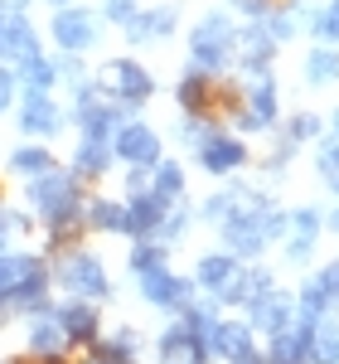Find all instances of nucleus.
<instances>
[{
	"mask_svg": "<svg viewBox=\"0 0 339 364\" xmlns=\"http://www.w3.org/2000/svg\"><path fill=\"white\" fill-rule=\"evenodd\" d=\"M209 228H218V243L233 257L252 262L267 248H277L286 238V209L267 195L262 185H243V180H228L213 195L194 209Z\"/></svg>",
	"mask_w": 339,
	"mask_h": 364,
	"instance_id": "f257e3e1",
	"label": "nucleus"
},
{
	"mask_svg": "<svg viewBox=\"0 0 339 364\" xmlns=\"http://www.w3.org/2000/svg\"><path fill=\"white\" fill-rule=\"evenodd\" d=\"M20 195H25V209L39 224V233H58V228H83V209L92 190L68 166H54L34 180H20Z\"/></svg>",
	"mask_w": 339,
	"mask_h": 364,
	"instance_id": "f03ea898",
	"label": "nucleus"
},
{
	"mask_svg": "<svg viewBox=\"0 0 339 364\" xmlns=\"http://www.w3.org/2000/svg\"><path fill=\"white\" fill-rule=\"evenodd\" d=\"M49 267H54V291H63V296L97 301V306L116 301L112 272H107V262L87 248V243H78V248H63L58 257H49Z\"/></svg>",
	"mask_w": 339,
	"mask_h": 364,
	"instance_id": "7ed1b4c3",
	"label": "nucleus"
},
{
	"mask_svg": "<svg viewBox=\"0 0 339 364\" xmlns=\"http://www.w3.org/2000/svg\"><path fill=\"white\" fill-rule=\"evenodd\" d=\"M238 63V25L228 10H209L199 15L189 29V68H204L213 78H223L228 68Z\"/></svg>",
	"mask_w": 339,
	"mask_h": 364,
	"instance_id": "20e7f679",
	"label": "nucleus"
},
{
	"mask_svg": "<svg viewBox=\"0 0 339 364\" xmlns=\"http://www.w3.org/2000/svg\"><path fill=\"white\" fill-rule=\"evenodd\" d=\"M97 87H102V97H112V102H121V107L141 112L145 102L155 97V73L145 68L141 58L116 54V58H107V63L97 68Z\"/></svg>",
	"mask_w": 339,
	"mask_h": 364,
	"instance_id": "39448f33",
	"label": "nucleus"
},
{
	"mask_svg": "<svg viewBox=\"0 0 339 364\" xmlns=\"http://www.w3.org/2000/svg\"><path fill=\"white\" fill-rule=\"evenodd\" d=\"M189 156H194V166L204 170V175H213V180H233L238 170L252 166V146L238 136V132H228V122H218Z\"/></svg>",
	"mask_w": 339,
	"mask_h": 364,
	"instance_id": "423d86ee",
	"label": "nucleus"
},
{
	"mask_svg": "<svg viewBox=\"0 0 339 364\" xmlns=\"http://www.w3.org/2000/svg\"><path fill=\"white\" fill-rule=\"evenodd\" d=\"M49 39H54L58 54H92L102 44V15L87 10V5H54V20H49Z\"/></svg>",
	"mask_w": 339,
	"mask_h": 364,
	"instance_id": "0eeeda50",
	"label": "nucleus"
},
{
	"mask_svg": "<svg viewBox=\"0 0 339 364\" xmlns=\"http://www.w3.org/2000/svg\"><path fill=\"white\" fill-rule=\"evenodd\" d=\"M228 122H233L228 132H238V136H262V132H272V127L282 122L277 78H252V83H243V102H238V112L228 117Z\"/></svg>",
	"mask_w": 339,
	"mask_h": 364,
	"instance_id": "6e6552de",
	"label": "nucleus"
},
{
	"mask_svg": "<svg viewBox=\"0 0 339 364\" xmlns=\"http://www.w3.org/2000/svg\"><path fill=\"white\" fill-rule=\"evenodd\" d=\"M15 127H20V141H58L68 132V102H58L54 92H20Z\"/></svg>",
	"mask_w": 339,
	"mask_h": 364,
	"instance_id": "1a4fd4ad",
	"label": "nucleus"
},
{
	"mask_svg": "<svg viewBox=\"0 0 339 364\" xmlns=\"http://www.w3.org/2000/svg\"><path fill=\"white\" fill-rule=\"evenodd\" d=\"M112 156L121 170H155L165 161V136L145 122V117H131V122H121L112 136Z\"/></svg>",
	"mask_w": 339,
	"mask_h": 364,
	"instance_id": "9d476101",
	"label": "nucleus"
},
{
	"mask_svg": "<svg viewBox=\"0 0 339 364\" xmlns=\"http://www.w3.org/2000/svg\"><path fill=\"white\" fill-rule=\"evenodd\" d=\"M131 107H121V102H112V97H102V92H87V97H78V102H68V127L78 132V136L87 141H112L116 127L121 122H131Z\"/></svg>",
	"mask_w": 339,
	"mask_h": 364,
	"instance_id": "9b49d317",
	"label": "nucleus"
},
{
	"mask_svg": "<svg viewBox=\"0 0 339 364\" xmlns=\"http://www.w3.org/2000/svg\"><path fill=\"white\" fill-rule=\"evenodd\" d=\"M136 296H141L150 311H165V316H179V311L189 306L199 296L194 277H184V272H174V267H150V272H141L136 277Z\"/></svg>",
	"mask_w": 339,
	"mask_h": 364,
	"instance_id": "f8f14e48",
	"label": "nucleus"
},
{
	"mask_svg": "<svg viewBox=\"0 0 339 364\" xmlns=\"http://www.w3.org/2000/svg\"><path fill=\"white\" fill-rule=\"evenodd\" d=\"M209 350H213V360H223V364H262L257 331L248 321H233V316H218V321H213Z\"/></svg>",
	"mask_w": 339,
	"mask_h": 364,
	"instance_id": "ddd939ff",
	"label": "nucleus"
},
{
	"mask_svg": "<svg viewBox=\"0 0 339 364\" xmlns=\"http://www.w3.org/2000/svg\"><path fill=\"white\" fill-rule=\"evenodd\" d=\"M320 233H325V214L315 209V204H301V209H291L286 214V238H282V257L291 267H306L315 257V243H320Z\"/></svg>",
	"mask_w": 339,
	"mask_h": 364,
	"instance_id": "4468645a",
	"label": "nucleus"
},
{
	"mask_svg": "<svg viewBox=\"0 0 339 364\" xmlns=\"http://www.w3.org/2000/svg\"><path fill=\"white\" fill-rule=\"evenodd\" d=\"M54 321L68 336V350H87L102 340V306L97 301H78V296H63L54 301Z\"/></svg>",
	"mask_w": 339,
	"mask_h": 364,
	"instance_id": "2eb2a0df",
	"label": "nucleus"
},
{
	"mask_svg": "<svg viewBox=\"0 0 339 364\" xmlns=\"http://www.w3.org/2000/svg\"><path fill=\"white\" fill-rule=\"evenodd\" d=\"M174 29H179V5H150V10H136L121 25V34L131 49H145V44H165Z\"/></svg>",
	"mask_w": 339,
	"mask_h": 364,
	"instance_id": "dca6fc26",
	"label": "nucleus"
},
{
	"mask_svg": "<svg viewBox=\"0 0 339 364\" xmlns=\"http://www.w3.org/2000/svg\"><path fill=\"white\" fill-rule=\"evenodd\" d=\"M174 107L179 112H194V117H218V78L184 63V73L174 83Z\"/></svg>",
	"mask_w": 339,
	"mask_h": 364,
	"instance_id": "f3484780",
	"label": "nucleus"
},
{
	"mask_svg": "<svg viewBox=\"0 0 339 364\" xmlns=\"http://www.w3.org/2000/svg\"><path fill=\"white\" fill-rule=\"evenodd\" d=\"M272 287H277V277H272V267H262V262H243V267H238V277L228 282L223 291H218V296H213V301H218V306H252L257 296H267V291H272Z\"/></svg>",
	"mask_w": 339,
	"mask_h": 364,
	"instance_id": "a211bd4d",
	"label": "nucleus"
},
{
	"mask_svg": "<svg viewBox=\"0 0 339 364\" xmlns=\"http://www.w3.org/2000/svg\"><path fill=\"white\" fill-rule=\"evenodd\" d=\"M248 326H252L257 336H277V331H286L291 321H296V296L291 291H282V287H272L267 296H257L252 306H248V316H243Z\"/></svg>",
	"mask_w": 339,
	"mask_h": 364,
	"instance_id": "6ab92c4d",
	"label": "nucleus"
},
{
	"mask_svg": "<svg viewBox=\"0 0 339 364\" xmlns=\"http://www.w3.org/2000/svg\"><path fill=\"white\" fill-rule=\"evenodd\" d=\"M116 156H112V141H87L78 136V146H73V161H68V170L83 180V185H102L107 175H112Z\"/></svg>",
	"mask_w": 339,
	"mask_h": 364,
	"instance_id": "aec40b11",
	"label": "nucleus"
},
{
	"mask_svg": "<svg viewBox=\"0 0 339 364\" xmlns=\"http://www.w3.org/2000/svg\"><path fill=\"white\" fill-rule=\"evenodd\" d=\"M238 267H243V257H233L228 248H213V252H199V262H194V287L204 291V296H218L228 282L238 277Z\"/></svg>",
	"mask_w": 339,
	"mask_h": 364,
	"instance_id": "412c9836",
	"label": "nucleus"
},
{
	"mask_svg": "<svg viewBox=\"0 0 339 364\" xmlns=\"http://www.w3.org/2000/svg\"><path fill=\"white\" fill-rule=\"evenodd\" d=\"M49 355H73L63 326L54 321V311H49V316H29L25 321V360H49Z\"/></svg>",
	"mask_w": 339,
	"mask_h": 364,
	"instance_id": "4be33fe9",
	"label": "nucleus"
},
{
	"mask_svg": "<svg viewBox=\"0 0 339 364\" xmlns=\"http://www.w3.org/2000/svg\"><path fill=\"white\" fill-rule=\"evenodd\" d=\"M306 355H311V326L306 321H291L286 331L267 336L262 364H306Z\"/></svg>",
	"mask_w": 339,
	"mask_h": 364,
	"instance_id": "5701e85b",
	"label": "nucleus"
},
{
	"mask_svg": "<svg viewBox=\"0 0 339 364\" xmlns=\"http://www.w3.org/2000/svg\"><path fill=\"white\" fill-rule=\"evenodd\" d=\"M83 228H87V233H102V238H126V199L87 195Z\"/></svg>",
	"mask_w": 339,
	"mask_h": 364,
	"instance_id": "b1692460",
	"label": "nucleus"
},
{
	"mask_svg": "<svg viewBox=\"0 0 339 364\" xmlns=\"http://www.w3.org/2000/svg\"><path fill=\"white\" fill-rule=\"evenodd\" d=\"M54 166H63V161L54 156L49 141H20L5 156V175H15V180H34V175H44V170H54Z\"/></svg>",
	"mask_w": 339,
	"mask_h": 364,
	"instance_id": "393cba45",
	"label": "nucleus"
},
{
	"mask_svg": "<svg viewBox=\"0 0 339 364\" xmlns=\"http://www.w3.org/2000/svg\"><path fill=\"white\" fill-rule=\"evenodd\" d=\"M34 49H44V44H39V34H34L25 10L0 15V63H20V58L34 54Z\"/></svg>",
	"mask_w": 339,
	"mask_h": 364,
	"instance_id": "a878e982",
	"label": "nucleus"
},
{
	"mask_svg": "<svg viewBox=\"0 0 339 364\" xmlns=\"http://www.w3.org/2000/svg\"><path fill=\"white\" fill-rule=\"evenodd\" d=\"M10 68H15L20 92H58V58L54 54L34 49V54H25L20 63H10Z\"/></svg>",
	"mask_w": 339,
	"mask_h": 364,
	"instance_id": "bb28decb",
	"label": "nucleus"
},
{
	"mask_svg": "<svg viewBox=\"0 0 339 364\" xmlns=\"http://www.w3.org/2000/svg\"><path fill=\"white\" fill-rule=\"evenodd\" d=\"M165 199L160 195H131L126 199V238H155V228H160V219H165Z\"/></svg>",
	"mask_w": 339,
	"mask_h": 364,
	"instance_id": "cd10ccee",
	"label": "nucleus"
},
{
	"mask_svg": "<svg viewBox=\"0 0 339 364\" xmlns=\"http://www.w3.org/2000/svg\"><path fill=\"white\" fill-rule=\"evenodd\" d=\"M150 195H160L165 204H179V199H189V170H184V161L165 156L160 166L150 170Z\"/></svg>",
	"mask_w": 339,
	"mask_h": 364,
	"instance_id": "c85d7f7f",
	"label": "nucleus"
},
{
	"mask_svg": "<svg viewBox=\"0 0 339 364\" xmlns=\"http://www.w3.org/2000/svg\"><path fill=\"white\" fill-rule=\"evenodd\" d=\"M58 87L68 92V102H78L87 92H102V87H97V73H92L78 54H58Z\"/></svg>",
	"mask_w": 339,
	"mask_h": 364,
	"instance_id": "c756f323",
	"label": "nucleus"
},
{
	"mask_svg": "<svg viewBox=\"0 0 339 364\" xmlns=\"http://www.w3.org/2000/svg\"><path fill=\"white\" fill-rule=\"evenodd\" d=\"M335 311V301H330V291H325V282L315 277H306L301 282V291H296V321H306V326H315V321H325Z\"/></svg>",
	"mask_w": 339,
	"mask_h": 364,
	"instance_id": "7c9ffc66",
	"label": "nucleus"
},
{
	"mask_svg": "<svg viewBox=\"0 0 339 364\" xmlns=\"http://www.w3.org/2000/svg\"><path fill=\"white\" fill-rule=\"evenodd\" d=\"M301 78H306V87H330V83H339V49L315 44L311 54H306V63H301Z\"/></svg>",
	"mask_w": 339,
	"mask_h": 364,
	"instance_id": "2f4dec72",
	"label": "nucleus"
},
{
	"mask_svg": "<svg viewBox=\"0 0 339 364\" xmlns=\"http://www.w3.org/2000/svg\"><path fill=\"white\" fill-rule=\"evenodd\" d=\"M194 204L189 199H179V204H170L165 219H160V228H155V243H165V248H174V243H184L189 238V228H194Z\"/></svg>",
	"mask_w": 339,
	"mask_h": 364,
	"instance_id": "473e14b6",
	"label": "nucleus"
},
{
	"mask_svg": "<svg viewBox=\"0 0 339 364\" xmlns=\"http://www.w3.org/2000/svg\"><path fill=\"white\" fill-rule=\"evenodd\" d=\"M306 364H339V321L335 316H325V321L311 326V355H306Z\"/></svg>",
	"mask_w": 339,
	"mask_h": 364,
	"instance_id": "72a5a7b5",
	"label": "nucleus"
},
{
	"mask_svg": "<svg viewBox=\"0 0 339 364\" xmlns=\"http://www.w3.org/2000/svg\"><path fill=\"white\" fill-rule=\"evenodd\" d=\"M34 228H39V224L29 219L25 204H20V209H15V204H0V252H10L25 233H34Z\"/></svg>",
	"mask_w": 339,
	"mask_h": 364,
	"instance_id": "f704fd0d",
	"label": "nucleus"
},
{
	"mask_svg": "<svg viewBox=\"0 0 339 364\" xmlns=\"http://www.w3.org/2000/svg\"><path fill=\"white\" fill-rule=\"evenodd\" d=\"M165 262H170L165 243H155V238H131V252H126L131 277H141V272H150V267H165Z\"/></svg>",
	"mask_w": 339,
	"mask_h": 364,
	"instance_id": "c9c22d12",
	"label": "nucleus"
},
{
	"mask_svg": "<svg viewBox=\"0 0 339 364\" xmlns=\"http://www.w3.org/2000/svg\"><path fill=\"white\" fill-rule=\"evenodd\" d=\"M282 136L291 141V146H315V141L325 136V122H320V112H291L282 127Z\"/></svg>",
	"mask_w": 339,
	"mask_h": 364,
	"instance_id": "e433bc0d",
	"label": "nucleus"
},
{
	"mask_svg": "<svg viewBox=\"0 0 339 364\" xmlns=\"http://www.w3.org/2000/svg\"><path fill=\"white\" fill-rule=\"evenodd\" d=\"M213 127H218V117H194V112H179V117H174V132H170V136L179 141L184 151H194V146H199L204 136H209Z\"/></svg>",
	"mask_w": 339,
	"mask_h": 364,
	"instance_id": "4c0bfd02",
	"label": "nucleus"
},
{
	"mask_svg": "<svg viewBox=\"0 0 339 364\" xmlns=\"http://www.w3.org/2000/svg\"><path fill=\"white\" fill-rule=\"evenodd\" d=\"M311 29L320 34V44H330V49H339V0H330L325 10H315Z\"/></svg>",
	"mask_w": 339,
	"mask_h": 364,
	"instance_id": "58836bf2",
	"label": "nucleus"
},
{
	"mask_svg": "<svg viewBox=\"0 0 339 364\" xmlns=\"http://www.w3.org/2000/svg\"><path fill=\"white\" fill-rule=\"evenodd\" d=\"M136 10H141V0H102V10H97V15H102V25L121 29L131 15H136Z\"/></svg>",
	"mask_w": 339,
	"mask_h": 364,
	"instance_id": "ea45409f",
	"label": "nucleus"
},
{
	"mask_svg": "<svg viewBox=\"0 0 339 364\" xmlns=\"http://www.w3.org/2000/svg\"><path fill=\"white\" fill-rule=\"evenodd\" d=\"M141 331H136V326H116L112 336H107V345H112L116 355H131V360H136V355H141Z\"/></svg>",
	"mask_w": 339,
	"mask_h": 364,
	"instance_id": "a19ab883",
	"label": "nucleus"
},
{
	"mask_svg": "<svg viewBox=\"0 0 339 364\" xmlns=\"http://www.w3.org/2000/svg\"><path fill=\"white\" fill-rule=\"evenodd\" d=\"M78 364H136V360H131V355H116L112 345H107V336H102L97 345H87V350H83V360H78Z\"/></svg>",
	"mask_w": 339,
	"mask_h": 364,
	"instance_id": "79ce46f5",
	"label": "nucleus"
},
{
	"mask_svg": "<svg viewBox=\"0 0 339 364\" xmlns=\"http://www.w3.org/2000/svg\"><path fill=\"white\" fill-rule=\"evenodd\" d=\"M15 102H20V83H15V68H10V63H0V117L15 112Z\"/></svg>",
	"mask_w": 339,
	"mask_h": 364,
	"instance_id": "37998d69",
	"label": "nucleus"
},
{
	"mask_svg": "<svg viewBox=\"0 0 339 364\" xmlns=\"http://www.w3.org/2000/svg\"><path fill=\"white\" fill-rule=\"evenodd\" d=\"M296 151H301V146H291V141H277V151H272V156H262V170H267V175H282L286 166H291V161H296Z\"/></svg>",
	"mask_w": 339,
	"mask_h": 364,
	"instance_id": "c03bdc74",
	"label": "nucleus"
},
{
	"mask_svg": "<svg viewBox=\"0 0 339 364\" xmlns=\"http://www.w3.org/2000/svg\"><path fill=\"white\" fill-rule=\"evenodd\" d=\"M145 190H150V170H126V175H121V199L145 195Z\"/></svg>",
	"mask_w": 339,
	"mask_h": 364,
	"instance_id": "a18cd8bd",
	"label": "nucleus"
},
{
	"mask_svg": "<svg viewBox=\"0 0 339 364\" xmlns=\"http://www.w3.org/2000/svg\"><path fill=\"white\" fill-rule=\"evenodd\" d=\"M228 10H238V15H248V20H262V15L272 10V0H228Z\"/></svg>",
	"mask_w": 339,
	"mask_h": 364,
	"instance_id": "49530a36",
	"label": "nucleus"
},
{
	"mask_svg": "<svg viewBox=\"0 0 339 364\" xmlns=\"http://www.w3.org/2000/svg\"><path fill=\"white\" fill-rule=\"evenodd\" d=\"M315 277L325 282V291H330V301H335V306H339V257H335V262H325V267H320Z\"/></svg>",
	"mask_w": 339,
	"mask_h": 364,
	"instance_id": "de8ad7c7",
	"label": "nucleus"
},
{
	"mask_svg": "<svg viewBox=\"0 0 339 364\" xmlns=\"http://www.w3.org/2000/svg\"><path fill=\"white\" fill-rule=\"evenodd\" d=\"M325 228H330V233H335V238H339V204H335V209H330V214H325Z\"/></svg>",
	"mask_w": 339,
	"mask_h": 364,
	"instance_id": "09e8293b",
	"label": "nucleus"
},
{
	"mask_svg": "<svg viewBox=\"0 0 339 364\" xmlns=\"http://www.w3.org/2000/svg\"><path fill=\"white\" fill-rule=\"evenodd\" d=\"M15 10H25V0H0V15H15Z\"/></svg>",
	"mask_w": 339,
	"mask_h": 364,
	"instance_id": "8fccbe9b",
	"label": "nucleus"
},
{
	"mask_svg": "<svg viewBox=\"0 0 339 364\" xmlns=\"http://www.w3.org/2000/svg\"><path fill=\"white\" fill-rule=\"evenodd\" d=\"M325 132H330V136H339V107L330 112V122H325Z\"/></svg>",
	"mask_w": 339,
	"mask_h": 364,
	"instance_id": "3c124183",
	"label": "nucleus"
},
{
	"mask_svg": "<svg viewBox=\"0 0 339 364\" xmlns=\"http://www.w3.org/2000/svg\"><path fill=\"white\" fill-rule=\"evenodd\" d=\"M34 364H73L68 355H49V360H34Z\"/></svg>",
	"mask_w": 339,
	"mask_h": 364,
	"instance_id": "603ef678",
	"label": "nucleus"
},
{
	"mask_svg": "<svg viewBox=\"0 0 339 364\" xmlns=\"http://www.w3.org/2000/svg\"><path fill=\"white\" fill-rule=\"evenodd\" d=\"M49 5H73V0H49Z\"/></svg>",
	"mask_w": 339,
	"mask_h": 364,
	"instance_id": "864d4df0",
	"label": "nucleus"
},
{
	"mask_svg": "<svg viewBox=\"0 0 339 364\" xmlns=\"http://www.w3.org/2000/svg\"><path fill=\"white\" fill-rule=\"evenodd\" d=\"M0 364H25V360H0Z\"/></svg>",
	"mask_w": 339,
	"mask_h": 364,
	"instance_id": "5fc2aeb1",
	"label": "nucleus"
},
{
	"mask_svg": "<svg viewBox=\"0 0 339 364\" xmlns=\"http://www.w3.org/2000/svg\"><path fill=\"white\" fill-rule=\"evenodd\" d=\"M0 204H5V185H0Z\"/></svg>",
	"mask_w": 339,
	"mask_h": 364,
	"instance_id": "6e6d98bb",
	"label": "nucleus"
},
{
	"mask_svg": "<svg viewBox=\"0 0 339 364\" xmlns=\"http://www.w3.org/2000/svg\"><path fill=\"white\" fill-rule=\"evenodd\" d=\"M330 190H335V195H339V180H335V185H330Z\"/></svg>",
	"mask_w": 339,
	"mask_h": 364,
	"instance_id": "4d7b16f0",
	"label": "nucleus"
}]
</instances>
